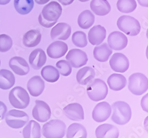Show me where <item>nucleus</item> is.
<instances>
[{
  "label": "nucleus",
  "mask_w": 148,
  "mask_h": 138,
  "mask_svg": "<svg viewBox=\"0 0 148 138\" xmlns=\"http://www.w3.org/2000/svg\"><path fill=\"white\" fill-rule=\"evenodd\" d=\"M7 111V106L4 103L0 101V121L3 120Z\"/></svg>",
  "instance_id": "nucleus-39"
},
{
  "label": "nucleus",
  "mask_w": 148,
  "mask_h": 138,
  "mask_svg": "<svg viewBox=\"0 0 148 138\" xmlns=\"http://www.w3.org/2000/svg\"><path fill=\"white\" fill-rule=\"evenodd\" d=\"M39 24L41 25L42 26L45 27V28H51L53 26H55V24H56L57 22H49L46 20L42 16V14L40 13L39 16Z\"/></svg>",
  "instance_id": "nucleus-37"
},
{
  "label": "nucleus",
  "mask_w": 148,
  "mask_h": 138,
  "mask_svg": "<svg viewBox=\"0 0 148 138\" xmlns=\"http://www.w3.org/2000/svg\"><path fill=\"white\" fill-rule=\"evenodd\" d=\"M146 35L147 39H148V29H147V31H146Z\"/></svg>",
  "instance_id": "nucleus-47"
},
{
  "label": "nucleus",
  "mask_w": 148,
  "mask_h": 138,
  "mask_svg": "<svg viewBox=\"0 0 148 138\" xmlns=\"http://www.w3.org/2000/svg\"><path fill=\"white\" fill-rule=\"evenodd\" d=\"M0 66H1V60H0Z\"/></svg>",
  "instance_id": "nucleus-48"
},
{
  "label": "nucleus",
  "mask_w": 148,
  "mask_h": 138,
  "mask_svg": "<svg viewBox=\"0 0 148 138\" xmlns=\"http://www.w3.org/2000/svg\"><path fill=\"white\" fill-rule=\"evenodd\" d=\"M95 22V16L90 10H84L79 15L78 17V24L79 27L82 29H88Z\"/></svg>",
  "instance_id": "nucleus-30"
},
{
  "label": "nucleus",
  "mask_w": 148,
  "mask_h": 138,
  "mask_svg": "<svg viewBox=\"0 0 148 138\" xmlns=\"http://www.w3.org/2000/svg\"><path fill=\"white\" fill-rule=\"evenodd\" d=\"M67 138H87V129L82 124L73 123L70 124L66 131Z\"/></svg>",
  "instance_id": "nucleus-29"
},
{
  "label": "nucleus",
  "mask_w": 148,
  "mask_h": 138,
  "mask_svg": "<svg viewBox=\"0 0 148 138\" xmlns=\"http://www.w3.org/2000/svg\"><path fill=\"white\" fill-rule=\"evenodd\" d=\"M68 50V46L66 43L62 41H56L49 46L47 54L50 58L57 59L64 56Z\"/></svg>",
  "instance_id": "nucleus-17"
},
{
  "label": "nucleus",
  "mask_w": 148,
  "mask_h": 138,
  "mask_svg": "<svg viewBox=\"0 0 148 138\" xmlns=\"http://www.w3.org/2000/svg\"><path fill=\"white\" fill-rule=\"evenodd\" d=\"M72 41L75 46L81 48L85 47L88 44L87 35L85 33L81 31H76L72 34Z\"/></svg>",
  "instance_id": "nucleus-34"
},
{
  "label": "nucleus",
  "mask_w": 148,
  "mask_h": 138,
  "mask_svg": "<svg viewBox=\"0 0 148 138\" xmlns=\"http://www.w3.org/2000/svg\"><path fill=\"white\" fill-rule=\"evenodd\" d=\"M42 35L38 30H30L26 32L23 37V43L27 47L32 48L38 46L41 41Z\"/></svg>",
  "instance_id": "nucleus-25"
},
{
  "label": "nucleus",
  "mask_w": 148,
  "mask_h": 138,
  "mask_svg": "<svg viewBox=\"0 0 148 138\" xmlns=\"http://www.w3.org/2000/svg\"><path fill=\"white\" fill-rule=\"evenodd\" d=\"M95 136L97 138H119V131L113 124L104 123L97 128Z\"/></svg>",
  "instance_id": "nucleus-19"
},
{
  "label": "nucleus",
  "mask_w": 148,
  "mask_h": 138,
  "mask_svg": "<svg viewBox=\"0 0 148 138\" xmlns=\"http://www.w3.org/2000/svg\"><path fill=\"white\" fill-rule=\"evenodd\" d=\"M140 105L142 110L148 113V93L143 96L140 101Z\"/></svg>",
  "instance_id": "nucleus-38"
},
{
  "label": "nucleus",
  "mask_w": 148,
  "mask_h": 138,
  "mask_svg": "<svg viewBox=\"0 0 148 138\" xmlns=\"http://www.w3.org/2000/svg\"><path fill=\"white\" fill-rule=\"evenodd\" d=\"M90 8L95 14L99 16L107 15L112 9L107 0H92Z\"/></svg>",
  "instance_id": "nucleus-23"
},
{
  "label": "nucleus",
  "mask_w": 148,
  "mask_h": 138,
  "mask_svg": "<svg viewBox=\"0 0 148 138\" xmlns=\"http://www.w3.org/2000/svg\"><path fill=\"white\" fill-rule=\"evenodd\" d=\"M5 122L13 129H20L29 122V117L26 112L17 109L10 110L6 114Z\"/></svg>",
  "instance_id": "nucleus-7"
},
{
  "label": "nucleus",
  "mask_w": 148,
  "mask_h": 138,
  "mask_svg": "<svg viewBox=\"0 0 148 138\" xmlns=\"http://www.w3.org/2000/svg\"><path fill=\"white\" fill-rule=\"evenodd\" d=\"M41 76L43 79L47 82H56L60 77L58 70L53 66L47 65L45 66L41 71Z\"/></svg>",
  "instance_id": "nucleus-31"
},
{
  "label": "nucleus",
  "mask_w": 148,
  "mask_h": 138,
  "mask_svg": "<svg viewBox=\"0 0 148 138\" xmlns=\"http://www.w3.org/2000/svg\"><path fill=\"white\" fill-rule=\"evenodd\" d=\"M58 1L62 4V5H69L74 1V0H58Z\"/></svg>",
  "instance_id": "nucleus-40"
},
{
  "label": "nucleus",
  "mask_w": 148,
  "mask_h": 138,
  "mask_svg": "<svg viewBox=\"0 0 148 138\" xmlns=\"http://www.w3.org/2000/svg\"><path fill=\"white\" fill-rule=\"evenodd\" d=\"M16 83L14 75L7 69L0 70V89L8 90L13 87Z\"/></svg>",
  "instance_id": "nucleus-27"
},
{
  "label": "nucleus",
  "mask_w": 148,
  "mask_h": 138,
  "mask_svg": "<svg viewBox=\"0 0 148 138\" xmlns=\"http://www.w3.org/2000/svg\"><path fill=\"white\" fill-rule=\"evenodd\" d=\"M117 8L122 13H131L137 7V3L135 0H118Z\"/></svg>",
  "instance_id": "nucleus-33"
},
{
  "label": "nucleus",
  "mask_w": 148,
  "mask_h": 138,
  "mask_svg": "<svg viewBox=\"0 0 148 138\" xmlns=\"http://www.w3.org/2000/svg\"><path fill=\"white\" fill-rule=\"evenodd\" d=\"M79 1H81V2H82V3H84V2H87V1H90V0H79Z\"/></svg>",
  "instance_id": "nucleus-46"
},
{
  "label": "nucleus",
  "mask_w": 148,
  "mask_h": 138,
  "mask_svg": "<svg viewBox=\"0 0 148 138\" xmlns=\"http://www.w3.org/2000/svg\"><path fill=\"white\" fill-rule=\"evenodd\" d=\"M109 88L114 91H120L125 88L127 84L126 77L121 74L114 73L111 74L107 79Z\"/></svg>",
  "instance_id": "nucleus-22"
},
{
  "label": "nucleus",
  "mask_w": 148,
  "mask_h": 138,
  "mask_svg": "<svg viewBox=\"0 0 148 138\" xmlns=\"http://www.w3.org/2000/svg\"><path fill=\"white\" fill-rule=\"evenodd\" d=\"M108 46L112 50L120 51L125 48L128 44V39L121 32L113 31L111 33L107 39Z\"/></svg>",
  "instance_id": "nucleus-12"
},
{
  "label": "nucleus",
  "mask_w": 148,
  "mask_h": 138,
  "mask_svg": "<svg viewBox=\"0 0 148 138\" xmlns=\"http://www.w3.org/2000/svg\"><path fill=\"white\" fill-rule=\"evenodd\" d=\"M32 110L33 118L39 122H47L51 116V110L49 106L42 100H37Z\"/></svg>",
  "instance_id": "nucleus-8"
},
{
  "label": "nucleus",
  "mask_w": 148,
  "mask_h": 138,
  "mask_svg": "<svg viewBox=\"0 0 148 138\" xmlns=\"http://www.w3.org/2000/svg\"><path fill=\"white\" fill-rule=\"evenodd\" d=\"M107 31L104 27L97 25L90 29L88 32V38L90 43L93 46L101 44L106 38Z\"/></svg>",
  "instance_id": "nucleus-18"
},
{
  "label": "nucleus",
  "mask_w": 148,
  "mask_h": 138,
  "mask_svg": "<svg viewBox=\"0 0 148 138\" xmlns=\"http://www.w3.org/2000/svg\"><path fill=\"white\" fill-rule=\"evenodd\" d=\"M144 128L145 131L148 133V116L144 120Z\"/></svg>",
  "instance_id": "nucleus-43"
},
{
  "label": "nucleus",
  "mask_w": 148,
  "mask_h": 138,
  "mask_svg": "<svg viewBox=\"0 0 148 138\" xmlns=\"http://www.w3.org/2000/svg\"><path fill=\"white\" fill-rule=\"evenodd\" d=\"M65 132V123L59 119L47 122L42 128V134L45 138H63Z\"/></svg>",
  "instance_id": "nucleus-4"
},
{
  "label": "nucleus",
  "mask_w": 148,
  "mask_h": 138,
  "mask_svg": "<svg viewBox=\"0 0 148 138\" xmlns=\"http://www.w3.org/2000/svg\"><path fill=\"white\" fill-rule=\"evenodd\" d=\"M56 67L59 73L63 76H68L72 73V66L68 61L61 60L56 63Z\"/></svg>",
  "instance_id": "nucleus-35"
},
{
  "label": "nucleus",
  "mask_w": 148,
  "mask_h": 138,
  "mask_svg": "<svg viewBox=\"0 0 148 138\" xmlns=\"http://www.w3.org/2000/svg\"><path fill=\"white\" fill-rule=\"evenodd\" d=\"M112 120L119 125L127 124L132 118V109L128 103L117 101L112 105Z\"/></svg>",
  "instance_id": "nucleus-1"
},
{
  "label": "nucleus",
  "mask_w": 148,
  "mask_h": 138,
  "mask_svg": "<svg viewBox=\"0 0 148 138\" xmlns=\"http://www.w3.org/2000/svg\"><path fill=\"white\" fill-rule=\"evenodd\" d=\"M95 76L94 70L88 66H86L79 70L77 73V82L81 85H87L94 80Z\"/></svg>",
  "instance_id": "nucleus-24"
},
{
  "label": "nucleus",
  "mask_w": 148,
  "mask_h": 138,
  "mask_svg": "<svg viewBox=\"0 0 148 138\" xmlns=\"http://www.w3.org/2000/svg\"><path fill=\"white\" fill-rule=\"evenodd\" d=\"M139 4L144 7H148V0H137Z\"/></svg>",
  "instance_id": "nucleus-41"
},
{
  "label": "nucleus",
  "mask_w": 148,
  "mask_h": 138,
  "mask_svg": "<svg viewBox=\"0 0 148 138\" xmlns=\"http://www.w3.org/2000/svg\"><path fill=\"white\" fill-rule=\"evenodd\" d=\"M9 66L18 76H25L30 71V67L26 60L18 56L13 57L10 60Z\"/></svg>",
  "instance_id": "nucleus-14"
},
{
  "label": "nucleus",
  "mask_w": 148,
  "mask_h": 138,
  "mask_svg": "<svg viewBox=\"0 0 148 138\" xmlns=\"http://www.w3.org/2000/svg\"><path fill=\"white\" fill-rule=\"evenodd\" d=\"M72 29L71 26L65 22L58 23L51 31V39L53 40H66L71 35Z\"/></svg>",
  "instance_id": "nucleus-15"
},
{
  "label": "nucleus",
  "mask_w": 148,
  "mask_h": 138,
  "mask_svg": "<svg viewBox=\"0 0 148 138\" xmlns=\"http://www.w3.org/2000/svg\"><path fill=\"white\" fill-rule=\"evenodd\" d=\"M35 2L39 5H43L47 3L50 0H34Z\"/></svg>",
  "instance_id": "nucleus-42"
},
{
  "label": "nucleus",
  "mask_w": 148,
  "mask_h": 138,
  "mask_svg": "<svg viewBox=\"0 0 148 138\" xmlns=\"http://www.w3.org/2000/svg\"><path fill=\"white\" fill-rule=\"evenodd\" d=\"M87 93L89 98L94 102H99L104 99L108 94L106 83L100 79L92 80L87 87Z\"/></svg>",
  "instance_id": "nucleus-5"
},
{
  "label": "nucleus",
  "mask_w": 148,
  "mask_h": 138,
  "mask_svg": "<svg viewBox=\"0 0 148 138\" xmlns=\"http://www.w3.org/2000/svg\"><path fill=\"white\" fill-rule=\"evenodd\" d=\"M112 69L118 73H125L129 68V60L128 58L122 53H114L109 61Z\"/></svg>",
  "instance_id": "nucleus-13"
},
{
  "label": "nucleus",
  "mask_w": 148,
  "mask_h": 138,
  "mask_svg": "<svg viewBox=\"0 0 148 138\" xmlns=\"http://www.w3.org/2000/svg\"><path fill=\"white\" fill-rule=\"evenodd\" d=\"M112 53V49L106 43L96 46L93 50L94 58L100 62H106L108 61Z\"/></svg>",
  "instance_id": "nucleus-26"
},
{
  "label": "nucleus",
  "mask_w": 148,
  "mask_h": 138,
  "mask_svg": "<svg viewBox=\"0 0 148 138\" xmlns=\"http://www.w3.org/2000/svg\"><path fill=\"white\" fill-rule=\"evenodd\" d=\"M24 138H40L41 127L39 123L30 120L23 130Z\"/></svg>",
  "instance_id": "nucleus-28"
},
{
  "label": "nucleus",
  "mask_w": 148,
  "mask_h": 138,
  "mask_svg": "<svg viewBox=\"0 0 148 138\" xmlns=\"http://www.w3.org/2000/svg\"><path fill=\"white\" fill-rule=\"evenodd\" d=\"M13 40L11 37L5 34L0 35V52L5 53L11 48Z\"/></svg>",
  "instance_id": "nucleus-36"
},
{
  "label": "nucleus",
  "mask_w": 148,
  "mask_h": 138,
  "mask_svg": "<svg viewBox=\"0 0 148 138\" xmlns=\"http://www.w3.org/2000/svg\"><path fill=\"white\" fill-rule=\"evenodd\" d=\"M117 26L120 31L129 36L138 35L141 30L139 21L129 16L120 17L117 21Z\"/></svg>",
  "instance_id": "nucleus-6"
},
{
  "label": "nucleus",
  "mask_w": 148,
  "mask_h": 138,
  "mask_svg": "<svg viewBox=\"0 0 148 138\" xmlns=\"http://www.w3.org/2000/svg\"><path fill=\"white\" fill-rule=\"evenodd\" d=\"M65 115L70 120L79 122L84 119V111L82 106L78 103H72L64 108Z\"/></svg>",
  "instance_id": "nucleus-16"
},
{
  "label": "nucleus",
  "mask_w": 148,
  "mask_h": 138,
  "mask_svg": "<svg viewBox=\"0 0 148 138\" xmlns=\"http://www.w3.org/2000/svg\"><path fill=\"white\" fill-rule=\"evenodd\" d=\"M11 0H0V5H4L8 4Z\"/></svg>",
  "instance_id": "nucleus-44"
},
{
  "label": "nucleus",
  "mask_w": 148,
  "mask_h": 138,
  "mask_svg": "<svg viewBox=\"0 0 148 138\" xmlns=\"http://www.w3.org/2000/svg\"><path fill=\"white\" fill-rule=\"evenodd\" d=\"M128 89L136 96H141L148 90V79L141 73H134L129 78Z\"/></svg>",
  "instance_id": "nucleus-2"
},
{
  "label": "nucleus",
  "mask_w": 148,
  "mask_h": 138,
  "mask_svg": "<svg viewBox=\"0 0 148 138\" xmlns=\"http://www.w3.org/2000/svg\"><path fill=\"white\" fill-rule=\"evenodd\" d=\"M112 106L107 102L98 103L94 108L92 118L94 121L102 123L106 121L112 114Z\"/></svg>",
  "instance_id": "nucleus-11"
},
{
  "label": "nucleus",
  "mask_w": 148,
  "mask_h": 138,
  "mask_svg": "<svg viewBox=\"0 0 148 138\" xmlns=\"http://www.w3.org/2000/svg\"><path fill=\"white\" fill-rule=\"evenodd\" d=\"M14 5L19 14L27 15L34 7L33 0H14Z\"/></svg>",
  "instance_id": "nucleus-32"
},
{
  "label": "nucleus",
  "mask_w": 148,
  "mask_h": 138,
  "mask_svg": "<svg viewBox=\"0 0 148 138\" xmlns=\"http://www.w3.org/2000/svg\"><path fill=\"white\" fill-rule=\"evenodd\" d=\"M29 60L30 65L33 69L39 70L45 65L47 57L44 50L41 48H36L30 53Z\"/></svg>",
  "instance_id": "nucleus-20"
},
{
  "label": "nucleus",
  "mask_w": 148,
  "mask_h": 138,
  "mask_svg": "<svg viewBox=\"0 0 148 138\" xmlns=\"http://www.w3.org/2000/svg\"><path fill=\"white\" fill-rule=\"evenodd\" d=\"M8 100L10 104L16 109H26L30 103V96L27 92L20 86L15 87L11 90Z\"/></svg>",
  "instance_id": "nucleus-3"
},
{
  "label": "nucleus",
  "mask_w": 148,
  "mask_h": 138,
  "mask_svg": "<svg viewBox=\"0 0 148 138\" xmlns=\"http://www.w3.org/2000/svg\"><path fill=\"white\" fill-rule=\"evenodd\" d=\"M66 59L72 67L76 69L87 65L88 60L86 53L78 48H73L69 50L66 54Z\"/></svg>",
  "instance_id": "nucleus-9"
},
{
  "label": "nucleus",
  "mask_w": 148,
  "mask_h": 138,
  "mask_svg": "<svg viewBox=\"0 0 148 138\" xmlns=\"http://www.w3.org/2000/svg\"><path fill=\"white\" fill-rule=\"evenodd\" d=\"M146 58L148 60V45L146 47Z\"/></svg>",
  "instance_id": "nucleus-45"
},
{
  "label": "nucleus",
  "mask_w": 148,
  "mask_h": 138,
  "mask_svg": "<svg viewBox=\"0 0 148 138\" xmlns=\"http://www.w3.org/2000/svg\"><path fill=\"white\" fill-rule=\"evenodd\" d=\"M62 13V8L56 1H52L46 5L41 12L43 17L49 22H57Z\"/></svg>",
  "instance_id": "nucleus-10"
},
{
  "label": "nucleus",
  "mask_w": 148,
  "mask_h": 138,
  "mask_svg": "<svg viewBox=\"0 0 148 138\" xmlns=\"http://www.w3.org/2000/svg\"><path fill=\"white\" fill-rule=\"evenodd\" d=\"M45 82L39 76L32 77L27 82V88L30 95L38 97L43 93L45 89Z\"/></svg>",
  "instance_id": "nucleus-21"
}]
</instances>
